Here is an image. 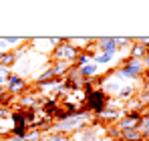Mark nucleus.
<instances>
[{
  "label": "nucleus",
  "mask_w": 149,
  "mask_h": 141,
  "mask_svg": "<svg viewBox=\"0 0 149 141\" xmlns=\"http://www.w3.org/2000/svg\"><path fill=\"white\" fill-rule=\"evenodd\" d=\"M81 52H83V50H79L77 47H73V45L69 43V38H65L58 47H54L52 50H50V59H54L56 63H69V65H74Z\"/></svg>",
  "instance_id": "nucleus-1"
},
{
  "label": "nucleus",
  "mask_w": 149,
  "mask_h": 141,
  "mask_svg": "<svg viewBox=\"0 0 149 141\" xmlns=\"http://www.w3.org/2000/svg\"><path fill=\"white\" fill-rule=\"evenodd\" d=\"M109 101H111V97L105 93L101 87H97L93 93L87 95V99H85V107H87V111H91V113H95V115L99 117L101 113L109 107Z\"/></svg>",
  "instance_id": "nucleus-2"
},
{
  "label": "nucleus",
  "mask_w": 149,
  "mask_h": 141,
  "mask_svg": "<svg viewBox=\"0 0 149 141\" xmlns=\"http://www.w3.org/2000/svg\"><path fill=\"white\" fill-rule=\"evenodd\" d=\"M121 79H139L143 73H145V67H143V61H137V59H127L123 61V65L115 70Z\"/></svg>",
  "instance_id": "nucleus-3"
},
{
  "label": "nucleus",
  "mask_w": 149,
  "mask_h": 141,
  "mask_svg": "<svg viewBox=\"0 0 149 141\" xmlns=\"http://www.w3.org/2000/svg\"><path fill=\"white\" fill-rule=\"evenodd\" d=\"M87 119H89V113H83V115H77V117L58 121L54 129H56V133H65V135H67V133H71V131H79V129H83V127L87 125V123H85Z\"/></svg>",
  "instance_id": "nucleus-4"
},
{
  "label": "nucleus",
  "mask_w": 149,
  "mask_h": 141,
  "mask_svg": "<svg viewBox=\"0 0 149 141\" xmlns=\"http://www.w3.org/2000/svg\"><path fill=\"white\" fill-rule=\"evenodd\" d=\"M141 119H143V113L141 111H127L117 121V127H119V131H123V129H139Z\"/></svg>",
  "instance_id": "nucleus-5"
},
{
  "label": "nucleus",
  "mask_w": 149,
  "mask_h": 141,
  "mask_svg": "<svg viewBox=\"0 0 149 141\" xmlns=\"http://www.w3.org/2000/svg\"><path fill=\"white\" fill-rule=\"evenodd\" d=\"M101 129L99 125H85L83 129H79L74 133V141H97Z\"/></svg>",
  "instance_id": "nucleus-6"
},
{
  "label": "nucleus",
  "mask_w": 149,
  "mask_h": 141,
  "mask_svg": "<svg viewBox=\"0 0 149 141\" xmlns=\"http://www.w3.org/2000/svg\"><path fill=\"white\" fill-rule=\"evenodd\" d=\"M6 93L8 95H16V93H22L26 89V81L20 77V75H16V73H12L10 75V79L6 81Z\"/></svg>",
  "instance_id": "nucleus-7"
},
{
  "label": "nucleus",
  "mask_w": 149,
  "mask_h": 141,
  "mask_svg": "<svg viewBox=\"0 0 149 141\" xmlns=\"http://www.w3.org/2000/svg\"><path fill=\"white\" fill-rule=\"evenodd\" d=\"M97 48H99V52L119 54V48H117V45H115V38H111V36H103V38H97Z\"/></svg>",
  "instance_id": "nucleus-8"
},
{
  "label": "nucleus",
  "mask_w": 149,
  "mask_h": 141,
  "mask_svg": "<svg viewBox=\"0 0 149 141\" xmlns=\"http://www.w3.org/2000/svg\"><path fill=\"white\" fill-rule=\"evenodd\" d=\"M79 75H81V79L83 81H91V79H95L97 77V73H99V67L95 65V63H89V65H83V67H79Z\"/></svg>",
  "instance_id": "nucleus-9"
},
{
  "label": "nucleus",
  "mask_w": 149,
  "mask_h": 141,
  "mask_svg": "<svg viewBox=\"0 0 149 141\" xmlns=\"http://www.w3.org/2000/svg\"><path fill=\"white\" fill-rule=\"evenodd\" d=\"M121 115H123V113H121L119 109H111V107H107V109L99 115V119L103 121V123H113V121H119Z\"/></svg>",
  "instance_id": "nucleus-10"
},
{
  "label": "nucleus",
  "mask_w": 149,
  "mask_h": 141,
  "mask_svg": "<svg viewBox=\"0 0 149 141\" xmlns=\"http://www.w3.org/2000/svg\"><path fill=\"white\" fill-rule=\"evenodd\" d=\"M145 52H147V47H143V45H139V43H131V47H129V59H137V61H143V57H145Z\"/></svg>",
  "instance_id": "nucleus-11"
},
{
  "label": "nucleus",
  "mask_w": 149,
  "mask_h": 141,
  "mask_svg": "<svg viewBox=\"0 0 149 141\" xmlns=\"http://www.w3.org/2000/svg\"><path fill=\"white\" fill-rule=\"evenodd\" d=\"M52 73H54V79H65L71 70V65L69 63H52Z\"/></svg>",
  "instance_id": "nucleus-12"
},
{
  "label": "nucleus",
  "mask_w": 149,
  "mask_h": 141,
  "mask_svg": "<svg viewBox=\"0 0 149 141\" xmlns=\"http://www.w3.org/2000/svg\"><path fill=\"white\" fill-rule=\"evenodd\" d=\"M117 54H109V52H97L91 61L97 65V67H105V65H109V63H113V59H115Z\"/></svg>",
  "instance_id": "nucleus-13"
},
{
  "label": "nucleus",
  "mask_w": 149,
  "mask_h": 141,
  "mask_svg": "<svg viewBox=\"0 0 149 141\" xmlns=\"http://www.w3.org/2000/svg\"><path fill=\"white\" fill-rule=\"evenodd\" d=\"M121 139L123 141H145L139 129H123L121 131Z\"/></svg>",
  "instance_id": "nucleus-14"
},
{
  "label": "nucleus",
  "mask_w": 149,
  "mask_h": 141,
  "mask_svg": "<svg viewBox=\"0 0 149 141\" xmlns=\"http://www.w3.org/2000/svg\"><path fill=\"white\" fill-rule=\"evenodd\" d=\"M121 87H123V85H121V81L117 79V81H105L101 89H103L107 95H115V93H119V91H121Z\"/></svg>",
  "instance_id": "nucleus-15"
},
{
  "label": "nucleus",
  "mask_w": 149,
  "mask_h": 141,
  "mask_svg": "<svg viewBox=\"0 0 149 141\" xmlns=\"http://www.w3.org/2000/svg\"><path fill=\"white\" fill-rule=\"evenodd\" d=\"M16 52L14 50H8V52H4V57H2V61H0V65L2 67H6V69H10V67H14V63H16Z\"/></svg>",
  "instance_id": "nucleus-16"
},
{
  "label": "nucleus",
  "mask_w": 149,
  "mask_h": 141,
  "mask_svg": "<svg viewBox=\"0 0 149 141\" xmlns=\"http://www.w3.org/2000/svg\"><path fill=\"white\" fill-rule=\"evenodd\" d=\"M56 109H58V103H56L54 99H49V101H47V103L42 105V113H45L47 117H54Z\"/></svg>",
  "instance_id": "nucleus-17"
},
{
  "label": "nucleus",
  "mask_w": 149,
  "mask_h": 141,
  "mask_svg": "<svg viewBox=\"0 0 149 141\" xmlns=\"http://www.w3.org/2000/svg\"><path fill=\"white\" fill-rule=\"evenodd\" d=\"M119 99H125V101H129V99H133V95H135V89L131 87V85H125L121 87V91H119Z\"/></svg>",
  "instance_id": "nucleus-18"
},
{
  "label": "nucleus",
  "mask_w": 149,
  "mask_h": 141,
  "mask_svg": "<svg viewBox=\"0 0 149 141\" xmlns=\"http://www.w3.org/2000/svg\"><path fill=\"white\" fill-rule=\"evenodd\" d=\"M10 119L14 121V125H20V127H28V123L24 121V115H22V111H12V113H10Z\"/></svg>",
  "instance_id": "nucleus-19"
},
{
  "label": "nucleus",
  "mask_w": 149,
  "mask_h": 141,
  "mask_svg": "<svg viewBox=\"0 0 149 141\" xmlns=\"http://www.w3.org/2000/svg\"><path fill=\"white\" fill-rule=\"evenodd\" d=\"M22 115H24V121L28 123V127L34 125V121H36V109H22Z\"/></svg>",
  "instance_id": "nucleus-20"
},
{
  "label": "nucleus",
  "mask_w": 149,
  "mask_h": 141,
  "mask_svg": "<svg viewBox=\"0 0 149 141\" xmlns=\"http://www.w3.org/2000/svg\"><path fill=\"white\" fill-rule=\"evenodd\" d=\"M139 131H141L143 139H147V137H149V115H143L141 123H139Z\"/></svg>",
  "instance_id": "nucleus-21"
},
{
  "label": "nucleus",
  "mask_w": 149,
  "mask_h": 141,
  "mask_svg": "<svg viewBox=\"0 0 149 141\" xmlns=\"http://www.w3.org/2000/svg\"><path fill=\"white\" fill-rule=\"evenodd\" d=\"M89 63H93V61H91V57H89V52H87V50H83V52L79 54V59H77V63H74V67L79 69V67H83V65H89Z\"/></svg>",
  "instance_id": "nucleus-22"
},
{
  "label": "nucleus",
  "mask_w": 149,
  "mask_h": 141,
  "mask_svg": "<svg viewBox=\"0 0 149 141\" xmlns=\"http://www.w3.org/2000/svg\"><path fill=\"white\" fill-rule=\"evenodd\" d=\"M10 69H6V67H2L0 65V87H6V81L10 79Z\"/></svg>",
  "instance_id": "nucleus-23"
},
{
  "label": "nucleus",
  "mask_w": 149,
  "mask_h": 141,
  "mask_svg": "<svg viewBox=\"0 0 149 141\" xmlns=\"http://www.w3.org/2000/svg\"><path fill=\"white\" fill-rule=\"evenodd\" d=\"M4 40V45L8 47V50H12V45H20L22 43V38H18V36H6V38H2Z\"/></svg>",
  "instance_id": "nucleus-24"
},
{
  "label": "nucleus",
  "mask_w": 149,
  "mask_h": 141,
  "mask_svg": "<svg viewBox=\"0 0 149 141\" xmlns=\"http://www.w3.org/2000/svg\"><path fill=\"white\" fill-rule=\"evenodd\" d=\"M131 43H133V38H125V36H119V38H115V45H117V48L121 50L123 47H131Z\"/></svg>",
  "instance_id": "nucleus-25"
},
{
  "label": "nucleus",
  "mask_w": 149,
  "mask_h": 141,
  "mask_svg": "<svg viewBox=\"0 0 149 141\" xmlns=\"http://www.w3.org/2000/svg\"><path fill=\"white\" fill-rule=\"evenodd\" d=\"M45 141H73L69 135H65V133H52V135H49Z\"/></svg>",
  "instance_id": "nucleus-26"
},
{
  "label": "nucleus",
  "mask_w": 149,
  "mask_h": 141,
  "mask_svg": "<svg viewBox=\"0 0 149 141\" xmlns=\"http://www.w3.org/2000/svg\"><path fill=\"white\" fill-rule=\"evenodd\" d=\"M26 139H28V141H40V139H42V135H40L38 129H34L32 133H26Z\"/></svg>",
  "instance_id": "nucleus-27"
},
{
  "label": "nucleus",
  "mask_w": 149,
  "mask_h": 141,
  "mask_svg": "<svg viewBox=\"0 0 149 141\" xmlns=\"http://www.w3.org/2000/svg\"><path fill=\"white\" fill-rule=\"evenodd\" d=\"M10 113H12V111H10L8 107H2V105H0V117H10Z\"/></svg>",
  "instance_id": "nucleus-28"
},
{
  "label": "nucleus",
  "mask_w": 149,
  "mask_h": 141,
  "mask_svg": "<svg viewBox=\"0 0 149 141\" xmlns=\"http://www.w3.org/2000/svg\"><path fill=\"white\" fill-rule=\"evenodd\" d=\"M143 67L149 69V48H147V52H145V57H143Z\"/></svg>",
  "instance_id": "nucleus-29"
},
{
  "label": "nucleus",
  "mask_w": 149,
  "mask_h": 141,
  "mask_svg": "<svg viewBox=\"0 0 149 141\" xmlns=\"http://www.w3.org/2000/svg\"><path fill=\"white\" fill-rule=\"evenodd\" d=\"M129 107H139V101L137 99H129Z\"/></svg>",
  "instance_id": "nucleus-30"
},
{
  "label": "nucleus",
  "mask_w": 149,
  "mask_h": 141,
  "mask_svg": "<svg viewBox=\"0 0 149 141\" xmlns=\"http://www.w3.org/2000/svg\"><path fill=\"white\" fill-rule=\"evenodd\" d=\"M10 141H28V139H26V135H24V137H14V135H12V139H10Z\"/></svg>",
  "instance_id": "nucleus-31"
},
{
  "label": "nucleus",
  "mask_w": 149,
  "mask_h": 141,
  "mask_svg": "<svg viewBox=\"0 0 149 141\" xmlns=\"http://www.w3.org/2000/svg\"><path fill=\"white\" fill-rule=\"evenodd\" d=\"M2 91H4V87H0V93H2Z\"/></svg>",
  "instance_id": "nucleus-32"
}]
</instances>
